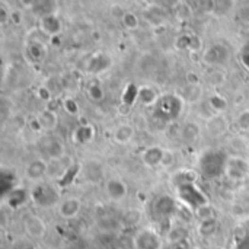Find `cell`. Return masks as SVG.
<instances>
[{
  "label": "cell",
  "mask_w": 249,
  "mask_h": 249,
  "mask_svg": "<svg viewBox=\"0 0 249 249\" xmlns=\"http://www.w3.org/2000/svg\"><path fill=\"white\" fill-rule=\"evenodd\" d=\"M185 99L175 93H166L160 95L158 104L153 107L155 117L163 123H172L181 117L185 108Z\"/></svg>",
  "instance_id": "obj_1"
},
{
  "label": "cell",
  "mask_w": 249,
  "mask_h": 249,
  "mask_svg": "<svg viewBox=\"0 0 249 249\" xmlns=\"http://www.w3.org/2000/svg\"><path fill=\"white\" fill-rule=\"evenodd\" d=\"M29 200L39 209H51L60 204V191L53 184L39 181L29 190Z\"/></svg>",
  "instance_id": "obj_2"
},
{
  "label": "cell",
  "mask_w": 249,
  "mask_h": 249,
  "mask_svg": "<svg viewBox=\"0 0 249 249\" xmlns=\"http://www.w3.org/2000/svg\"><path fill=\"white\" fill-rule=\"evenodd\" d=\"M175 194H177V198L181 201V204L185 206L193 213L198 207L210 203L209 197L201 191V188L197 184H188V185L179 187L175 190Z\"/></svg>",
  "instance_id": "obj_3"
},
{
  "label": "cell",
  "mask_w": 249,
  "mask_h": 249,
  "mask_svg": "<svg viewBox=\"0 0 249 249\" xmlns=\"http://www.w3.org/2000/svg\"><path fill=\"white\" fill-rule=\"evenodd\" d=\"M226 160H228V158L223 153H220V152L206 153L201 158V163H200L201 174L206 178H209V179H214V178L220 177L225 172Z\"/></svg>",
  "instance_id": "obj_4"
},
{
  "label": "cell",
  "mask_w": 249,
  "mask_h": 249,
  "mask_svg": "<svg viewBox=\"0 0 249 249\" xmlns=\"http://www.w3.org/2000/svg\"><path fill=\"white\" fill-rule=\"evenodd\" d=\"M134 249H162L165 245L160 235L153 228H142L139 229L134 236Z\"/></svg>",
  "instance_id": "obj_5"
},
{
  "label": "cell",
  "mask_w": 249,
  "mask_h": 249,
  "mask_svg": "<svg viewBox=\"0 0 249 249\" xmlns=\"http://www.w3.org/2000/svg\"><path fill=\"white\" fill-rule=\"evenodd\" d=\"M229 57L231 51L225 44H213L203 53V61L210 67H222L228 63Z\"/></svg>",
  "instance_id": "obj_6"
},
{
  "label": "cell",
  "mask_w": 249,
  "mask_h": 249,
  "mask_svg": "<svg viewBox=\"0 0 249 249\" xmlns=\"http://www.w3.org/2000/svg\"><path fill=\"white\" fill-rule=\"evenodd\" d=\"M225 174L232 181H244L249 175V162L241 156L228 158L225 165Z\"/></svg>",
  "instance_id": "obj_7"
},
{
  "label": "cell",
  "mask_w": 249,
  "mask_h": 249,
  "mask_svg": "<svg viewBox=\"0 0 249 249\" xmlns=\"http://www.w3.org/2000/svg\"><path fill=\"white\" fill-rule=\"evenodd\" d=\"M83 178L90 184H99L105 178V165L98 159H86L80 163Z\"/></svg>",
  "instance_id": "obj_8"
},
{
  "label": "cell",
  "mask_w": 249,
  "mask_h": 249,
  "mask_svg": "<svg viewBox=\"0 0 249 249\" xmlns=\"http://www.w3.org/2000/svg\"><path fill=\"white\" fill-rule=\"evenodd\" d=\"M104 190H105L107 197L114 203H120L125 200V197L128 196V185L125 184V181L117 177L107 179L104 184Z\"/></svg>",
  "instance_id": "obj_9"
},
{
  "label": "cell",
  "mask_w": 249,
  "mask_h": 249,
  "mask_svg": "<svg viewBox=\"0 0 249 249\" xmlns=\"http://www.w3.org/2000/svg\"><path fill=\"white\" fill-rule=\"evenodd\" d=\"M23 231L31 239H42L47 235V225L45 222L36 214H28L23 219Z\"/></svg>",
  "instance_id": "obj_10"
},
{
  "label": "cell",
  "mask_w": 249,
  "mask_h": 249,
  "mask_svg": "<svg viewBox=\"0 0 249 249\" xmlns=\"http://www.w3.org/2000/svg\"><path fill=\"white\" fill-rule=\"evenodd\" d=\"M48 169H50V160L45 159H34L31 160L26 168H25V177L28 181L31 182H39L44 181V178L48 175Z\"/></svg>",
  "instance_id": "obj_11"
},
{
  "label": "cell",
  "mask_w": 249,
  "mask_h": 249,
  "mask_svg": "<svg viewBox=\"0 0 249 249\" xmlns=\"http://www.w3.org/2000/svg\"><path fill=\"white\" fill-rule=\"evenodd\" d=\"M177 210V200L171 196H160L153 204V212L159 219H171L175 216Z\"/></svg>",
  "instance_id": "obj_12"
},
{
  "label": "cell",
  "mask_w": 249,
  "mask_h": 249,
  "mask_svg": "<svg viewBox=\"0 0 249 249\" xmlns=\"http://www.w3.org/2000/svg\"><path fill=\"white\" fill-rule=\"evenodd\" d=\"M39 29L48 36H58L63 31V23L61 19L58 18L57 13H48V15H42L39 19Z\"/></svg>",
  "instance_id": "obj_13"
},
{
  "label": "cell",
  "mask_w": 249,
  "mask_h": 249,
  "mask_svg": "<svg viewBox=\"0 0 249 249\" xmlns=\"http://www.w3.org/2000/svg\"><path fill=\"white\" fill-rule=\"evenodd\" d=\"M206 130L212 137H222L229 130V121L223 114H214L206 121Z\"/></svg>",
  "instance_id": "obj_14"
},
{
  "label": "cell",
  "mask_w": 249,
  "mask_h": 249,
  "mask_svg": "<svg viewBox=\"0 0 249 249\" xmlns=\"http://www.w3.org/2000/svg\"><path fill=\"white\" fill-rule=\"evenodd\" d=\"M28 198H29V193L25 188L16 185L15 188H12L9 193H6L3 196V203L7 207H10L12 210H18L19 207H22L26 203Z\"/></svg>",
  "instance_id": "obj_15"
},
{
  "label": "cell",
  "mask_w": 249,
  "mask_h": 249,
  "mask_svg": "<svg viewBox=\"0 0 249 249\" xmlns=\"http://www.w3.org/2000/svg\"><path fill=\"white\" fill-rule=\"evenodd\" d=\"M80 212H82V200L77 197H69L60 201L58 204V214L66 220L77 217Z\"/></svg>",
  "instance_id": "obj_16"
},
{
  "label": "cell",
  "mask_w": 249,
  "mask_h": 249,
  "mask_svg": "<svg viewBox=\"0 0 249 249\" xmlns=\"http://www.w3.org/2000/svg\"><path fill=\"white\" fill-rule=\"evenodd\" d=\"M111 64H112V61L108 54L95 53L93 55H90V58L86 63V71L90 74H99V73L108 70L111 67Z\"/></svg>",
  "instance_id": "obj_17"
},
{
  "label": "cell",
  "mask_w": 249,
  "mask_h": 249,
  "mask_svg": "<svg viewBox=\"0 0 249 249\" xmlns=\"http://www.w3.org/2000/svg\"><path fill=\"white\" fill-rule=\"evenodd\" d=\"M44 150L48 160H63L66 159V146L57 137H48L44 143Z\"/></svg>",
  "instance_id": "obj_18"
},
{
  "label": "cell",
  "mask_w": 249,
  "mask_h": 249,
  "mask_svg": "<svg viewBox=\"0 0 249 249\" xmlns=\"http://www.w3.org/2000/svg\"><path fill=\"white\" fill-rule=\"evenodd\" d=\"M96 137V128L93 124H80L71 133V140L76 144H88Z\"/></svg>",
  "instance_id": "obj_19"
},
{
  "label": "cell",
  "mask_w": 249,
  "mask_h": 249,
  "mask_svg": "<svg viewBox=\"0 0 249 249\" xmlns=\"http://www.w3.org/2000/svg\"><path fill=\"white\" fill-rule=\"evenodd\" d=\"M163 150H165V147H160V146H149V147H146L140 155L142 163L144 166H147V168H160Z\"/></svg>",
  "instance_id": "obj_20"
},
{
  "label": "cell",
  "mask_w": 249,
  "mask_h": 249,
  "mask_svg": "<svg viewBox=\"0 0 249 249\" xmlns=\"http://www.w3.org/2000/svg\"><path fill=\"white\" fill-rule=\"evenodd\" d=\"M197 179H198V172L194 169H179L171 175V184L175 190L188 184H197Z\"/></svg>",
  "instance_id": "obj_21"
},
{
  "label": "cell",
  "mask_w": 249,
  "mask_h": 249,
  "mask_svg": "<svg viewBox=\"0 0 249 249\" xmlns=\"http://www.w3.org/2000/svg\"><path fill=\"white\" fill-rule=\"evenodd\" d=\"M134 134H136V130L130 123H121L114 128L112 139L118 144H128L133 140Z\"/></svg>",
  "instance_id": "obj_22"
},
{
  "label": "cell",
  "mask_w": 249,
  "mask_h": 249,
  "mask_svg": "<svg viewBox=\"0 0 249 249\" xmlns=\"http://www.w3.org/2000/svg\"><path fill=\"white\" fill-rule=\"evenodd\" d=\"M179 136H181V140L187 144H194L200 140L201 137V130H200V125L197 123H185L182 127H181V131H179Z\"/></svg>",
  "instance_id": "obj_23"
},
{
  "label": "cell",
  "mask_w": 249,
  "mask_h": 249,
  "mask_svg": "<svg viewBox=\"0 0 249 249\" xmlns=\"http://www.w3.org/2000/svg\"><path fill=\"white\" fill-rule=\"evenodd\" d=\"M159 98H160V95L156 92L155 88L147 86V85L139 86V98H137V102H140L143 107L153 108L158 104Z\"/></svg>",
  "instance_id": "obj_24"
},
{
  "label": "cell",
  "mask_w": 249,
  "mask_h": 249,
  "mask_svg": "<svg viewBox=\"0 0 249 249\" xmlns=\"http://www.w3.org/2000/svg\"><path fill=\"white\" fill-rule=\"evenodd\" d=\"M206 102H207V105L210 107V109H212L214 114H223V112L228 111V108H229L228 99H226L223 95H220L219 92L210 93Z\"/></svg>",
  "instance_id": "obj_25"
},
{
  "label": "cell",
  "mask_w": 249,
  "mask_h": 249,
  "mask_svg": "<svg viewBox=\"0 0 249 249\" xmlns=\"http://www.w3.org/2000/svg\"><path fill=\"white\" fill-rule=\"evenodd\" d=\"M38 118H39L44 130H47V131H53L58 125V115H57V111H54V109H50V108L42 109L38 114Z\"/></svg>",
  "instance_id": "obj_26"
},
{
  "label": "cell",
  "mask_w": 249,
  "mask_h": 249,
  "mask_svg": "<svg viewBox=\"0 0 249 249\" xmlns=\"http://www.w3.org/2000/svg\"><path fill=\"white\" fill-rule=\"evenodd\" d=\"M26 53H28V57L35 61V63H41L45 55H47V48H45V44L44 42H38V41H31L28 44V48H26Z\"/></svg>",
  "instance_id": "obj_27"
},
{
  "label": "cell",
  "mask_w": 249,
  "mask_h": 249,
  "mask_svg": "<svg viewBox=\"0 0 249 249\" xmlns=\"http://www.w3.org/2000/svg\"><path fill=\"white\" fill-rule=\"evenodd\" d=\"M187 239H188V231L182 225L172 226L166 233L168 244H181V242H187Z\"/></svg>",
  "instance_id": "obj_28"
},
{
  "label": "cell",
  "mask_w": 249,
  "mask_h": 249,
  "mask_svg": "<svg viewBox=\"0 0 249 249\" xmlns=\"http://www.w3.org/2000/svg\"><path fill=\"white\" fill-rule=\"evenodd\" d=\"M86 95L92 102H102L105 98V90L102 88L101 83L98 82H92L88 88H86Z\"/></svg>",
  "instance_id": "obj_29"
},
{
  "label": "cell",
  "mask_w": 249,
  "mask_h": 249,
  "mask_svg": "<svg viewBox=\"0 0 249 249\" xmlns=\"http://www.w3.org/2000/svg\"><path fill=\"white\" fill-rule=\"evenodd\" d=\"M137 98H139V86H136L134 83H128L124 88V92H123V96H121V102L133 107L137 102Z\"/></svg>",
  "instance_id": "obj_30"
},
{
  "label": "cell",
  "mask_w": 249,
  "mask_h": 249,
  "mask_svg": "<svg viewBox=\"0 0 249 249\" xmlns=\"http://www.w3.org/2000/svg\"><path fill=\"white\" fill-rule=\"evenodd\" d=\"M79 171H80V165H70L67 169H66V172L60 177V178H57V185L58 187H67V185H70L71 182H73V179H74V177L79 174Z\"/></svg>",
  "instance_id": "obj_31"
},
{
  "label": "cell",
  "mask_w": 249,
  "mask_h": 249,
  "mask_svg": "<svg viewBox=\"0 0 249 249\" xmlns=\"http://www.w3.org/2000/svg\"><path fill=\"white\" fill-rule=\"evenodd\" d=\"M219 223L216 219L212 220H206V222H200V225L197 226V232L203 236V238H210L217 232Z\"/></svg>",
  "instance_id": "obj_32"
},
{
  "label": "cell",
  "mask_w": 249,
  "mask_h": 249,
  "mask_svg": "<svg viewBox=\"0 0 249 249\" xmlns=\"http://www.w3.org/2000/svg\"><path fill=\"white\" fill-rule=\"evenodd\" d=\"M226 82V73L219 69V67H214L209 74H207V83L213 88H219L222 86L223 83Z\"/></svg>",
  "instance_id": "obj_33"
},
{
  "label": "cell",
  "mask_w": 249,
  "mask_h": 249,
  "mask_svg": "<svg viewBox=\"0 0 249 249\" xmlns=\"http://www.w3.org/2000/svg\"><path fill=\"white\" fill-rule=\"evenodd\" d=\"M194 216L197 217L198 222L212 220V219H216V210H214L213 206L209 203V204H204V206L198 207L197 210H194Z\"/></svg>",
  "instance_id": "obj_34"
},
{
  "label": "cell",
  "mask_w": 249,
  "mask_h": 249,
  "mask_svg": "<svg viewBox=\"0 0 249 249\" xmlns=\"http://www.w3.org/2000/svg\"><path fill=\"white\" fill-rule=\"evenodd\" d=\"M140 220H142V212L137 209H130L123 216V223H124V226H128V228L137 226L140 223Z\"/></svg>",
  "instance_id": "obj_35"
},
{
  "label": "cell",
  "mask_w": 249,
  "mask_h": 249,
  "mask_svg": "<svg viewBox=\"0 0 249 249\" xmlns=\"http://www.w3.org/2000/svg\"><path fill=\"white\" fill-rule=\"evenodd\" d=\"M121 23L128 31H136L140 26V19L134 12H125V15L121 19Z\"/></svg>",
  "instance_id": "obj_36"
},
{
  "label": "cell",
  "mask_w": 249,
  "mask_h": 249,
  "mask_svg": "<svg viewBox=\"0 0 249 249\" xmlns=\"http://www.w3.org/2000/svg\"><path fill=\"white\" fill-rule=\"evenodd\" d=\"M193 36L194 35H190V34H181L175 38V48L178 51H185V50H190L191 48V42H193Z\"/></svg>",
  "instance_id": "obj_37"
},
{
  "label": "cell",
  "mask_w": 249,
  "mask_h": 249,
  "mask_svg": "<svg viewBox=\"0 0 249 249\" xmlns=\"http://www.w3.org/2000/svg\"><path fill=\"white\" fill-rule=\"evenodd\" d=\"M201 98V88L200 86H188V90H185V102L188 104H197Z\"/></svg>",
  "instance_id": "obj_38"
},
{
  "label": "cell",
  "mask_w": 249,
  "mask_h": 249,
  "mask_svg": "<svg viewBox=\"0 0 249 249\" xmlns=\"http://www.w3.org/2000/svg\"><path fill=\"white\" fill-rule=\"evenodd\" d=\"M61 107H63V109L69 114V115H77L79 112H80V107H79V104L73 99V98H66V99H63V102H61Z\"/></svg>",
  "instance_id": "obj_39"
},
{
  "label": "cell",
  "mask_w": 249,
  "mask_h": 249,
  "mask_svg": "<svg viewBox=\"0 0 249 249\" xmlns=\"http://www.w3.org/2000/svg\"><path fill=\"white\" fill-rule=\"evenodd\" d=\"M175 162H177L175 153L171 149H165L163 156H162V162H160V168L162 169H171V168H174Z\"/></svg>",
  "instance_id": "obj_40"
},
{
  "label": "cell",
  "mask_w": 249,
  "mask_h": 249,
  "mask_svg": "<svg viewBox=\"0 0 249 249\" xmlns=\"http://www.w3.org/2000/svg\"><path fill=\"white\" fill-rule=\"evenodd\" d=\"M35 95H36V98H38L41 102H45V104H50V102L53 101V98H54V93L50 90V88H48L47 85L39 86V88L36 89Z\"/></svg>",
  "instance_id": "obj_41"
},
{
  "label": "cell",
  "mask_w": 249,
  "mask_h": 249,
  "mask_svg": "<svg viewBox=\"0 0 249 249\" xmlns=\"http://www.w3.org/2000/svg\"><path fill=\"white\" fill-rule=\"evenodd\" d=\"M236 125L242 131H249V109L242 111L236 118Z\"/></svg>",
  "instance_id": "obj_42"
},
{
  "label": "cell",
  "mask_w": 249,
  "mask_h": 249,
  "mask_svg": "<svg viewBox=\"0 0 249 249\" xmlns=\"http://www.w3.org/2000/svg\"><path fill=\"white\" fill-rule=\"evenodd\" d=\"M198 9L204 13L216 12V0H197Z\"/></svg>",
  "instance_id": "obj_43"
},
{
  "label": "cell",
  "mask_w": 249,
  "mask_h": 249,
  "mask_svg": "<svg viewBox=\"0 0 249 249\" xmlns=\"http://www.w3.org/2000/svg\"><path fill=\"white\" fill-rule=\"evenodd\" d=\"M28 127H29V130H31V131H34V133L44 131V127H42V124H41V121H39L38 115L31 117V118L28 120Z\"/></svg>",
  "instance_id": "obj_44"
},
{
  "label": "cell",
  "mask_w": 249,
  "mask_h": 249,
  "mask_svg": "<svg viewBox=\"0 0 249 249\" xmlns=\"http://www.w3.org/2000/svg\"><path fill=\"white\" fill-rule=\"evenodd\" d=\"M185 80L188 86H200V76L196 71H188L185 74Z\"/></svg>",
  "instance_id": "obj_45"
},
{
  "label": "cell",
  "mask_w": 249,
  "mask_h": 249,
  "mask_svg": "<svg viewBox=\"0 0 249 249\" xmlns=\"http://www.w3.org/2000/svg\"><path fill=\"white\" fill-rule=\"evenodd\" d=\"M125 12H127V10H124L120 4H112V6H111V15H112L114 18L120 19V20L123 19V16L125 15Z\"/></svg>",
  "instance_id": "obj_46"
},
{
  "label": "cell",
  "mask_w": 249,
  "mask_h": 249,
  "mask_svg": "<svg viewBox=\"0 0 249 249\" xmlns=\"http://www.w3.org/2000/svg\"><path fill=\"white\" fill-rule=\"evenodd\" d=\"M233 247L235 249H249V233L242 239L233 241Z\"/></svg>",
  "instance_id": "obj_47"
},
{
  "label": "cell",
  "mask_w": 249,
  "mask_h": 249,
  "mask_svg": "<svg viewBox=\"0 0 249 249\" xmlns=\"http://www.w3.org/2000/svg\"><path fill=\"white\" fill-rule=\"evenodd\" d=\"M162 249H190V247L187 245V242H181V244H165Z\"/></svg>",
  "instance_id": "obj_48"
},
{
  "label": "cell",
  "mask_w": 249,
  "mask_h": 249,
  "mask_svg": "<svg viewBox=\"0 0 249 249\" xmlns=\"http://www.w3.org/2000/svg\"><path fill=\"white\" fill-rule=\"evenodd\" d=\"M201 48V39L198 38V36H193V42H191V48H190V51H198Z\"/></svg>",
  "instance_id": "obj_49"
},
{
  "label": "cell",
  "mask_w": 249,
  "mask_h": 249,
  "mask_svg": "<svg viewBox=\"0 0 249 249\" xmlns=\"http://www.w3.org/2000/svg\"><path fill=\"white\" fill-rule=\"evenodd\" d=\"M239 60H241V63H242V66L245 67V70H248L249 71V57L247 54H244V53H241V55H239Z\"/></svg>",
  "instance_id": "obj_50"
},
{
  "label": "cell",
  "mask_w": 249,
  "mask_h": 249,
  "mask_svg": "<svg viewBox=\"0 0 249 249\" xmlns=\"http://www.w3.org/2000/svg\"><path fill=\"white\" fill-rule=\"evenodd\" d=\"M19 3H20V6H22V7H25V9H31V7H34L35 0H19Z\"/></svg>",
  "instance_id": "obj_51"
},
{
  "label": "cell",
  "mask_w": 249,
  "mask_h": 249,
  "mask_svg": "<svg viewBox=\"0 0 249 249\" xmlns=\"http://www.w3.org/2000/svg\"><path fill=\"white\" fill-rule=\"evenodd\" d=\"M7 22V13H6V7L1 6V23H6Z\"/></svg>",
  "instance_id": "obj_52"
},
{
  "label": "cell",
  "mask_w": 249,
  "mask_h": 249,
  "mask_svg": "<svg viewBox=\"0 0 249 249\" xmlns=\"http://www.w3.org/2000/svg\"><path fill=\"white\" fill-rule=\"evenodd\" d=\"M242 53H244V54H247V55L249 57V42L245 45V47H244V48H242Z\"/></svg>",
  "instance_id": "obj_53"
},
{
  "label": "cell",
  "mask_w": 249,
  "mask_h": 249,
  "mask_svg": "<svg viewBox=\"0 0 249 249\" xmlns=\"http://www.w3.org/2000/svg\"><path fill=\"white\" fill-rule=\"evenodd\" d=\"M22 249H34V248H32L31 245H25V247H23V248H22Z\"/></svg>",
  "instance_id": "obj_54"
},
{
  "label": "cell",
  "mask_w": 249,
  "mask_h": 249,
  "mask_svg": "<svg viewBox=\"0 0 249 249\" xmlns=\"http://www.w3.org/2000/svg\"><path fill=\"white\" fill-rule=\"evenodd\" d=\"M190 249H203L201 247H190Z\"/></svg>",
  "instance_id": "obj_55"
},
{
  "label": "cell",
  "mask_w": 249,
  "mask_h": 249,
  "mask_svg": "<svg viewBox=\"0 0 249 249\" xmlns=\"http://www.w3.org/2000/svg\"><path fill=\"white\" fill-rule=\"evenodd\" d=\"M216 249H223V248H216Z\"/></svg>",
  "instance_id": "obj_56"
}]
</instances>
